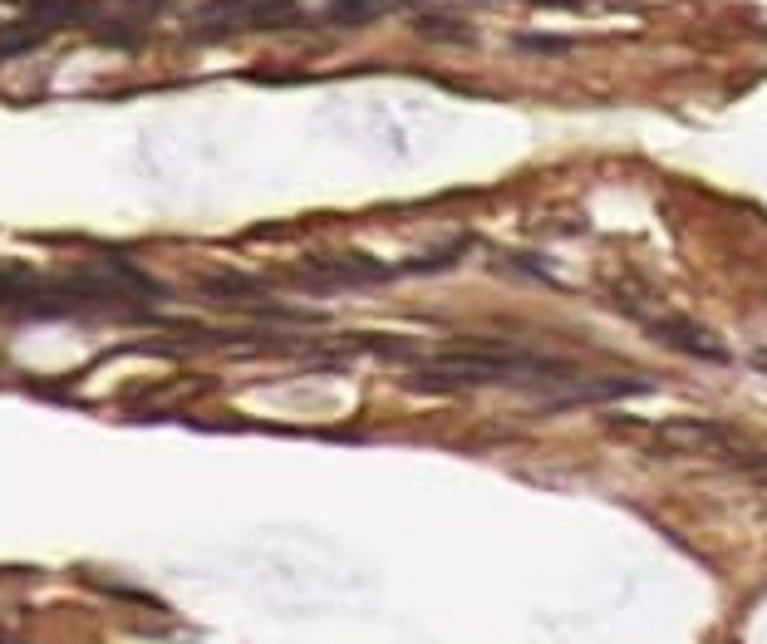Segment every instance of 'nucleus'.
<instances>
[{
	"instance_id": "7ed1b4c3",
	"label": "nucleus",
	"mask_w": 767,
	"mask_h": 644,
	"mask_svg": "<svg viewBox=\"0 0 767 644\" xmlns=\"http://www.w3.org/2000/svg\"><path fill=\"white\" fill-rule=\"evenodd\" d=\"M198 291L208 295V301L216 305H232V310H256V315H281V320H291V310H281L276 301H271V291L261 281H246V275H202L198 281Z\"/></svg>"
},
{
	"instance_id": "0eeeda50",
	"label": "nucleus",
	"mask_w": 767,
	"mask_h": 644,
	"mask_svg": "<svg viewBox=\"0 0 767 644\" xmlns=\"http://www.w3.org/2000/svg\"><path fill=\"white\" fill-rule=\"evenodd\" d=\"M517 50H526V54H566V50H576V40H571V34H517Z\"/></svg>"
},
{
	"instance_id": "f03ea898",
	"label": "nucleus",
	"mask_w": 767,
	"mask_h": 644,
	"mask_svg": "<svg viewBox=\"0 0 767 644\" xmlns=\"http://www.w3.org/2000/svg\"><path fill=\"white\" fill-rule=\"evenodd\" d=\"M295 275H305V281H315L311 291H345V285H380V281H394V275H404L398 266H384V261L364 256V251H315V256H305Z\"/></svg>"
},
{
	"instance_id": "f257e3e1",
	"label": "nucleus",
	"mask_w": 767,
	"mask_h": 644,
	"mask_svg": "<svg viewBox=\"0 0 767 644\" xmlns=\"http://www.w3.org/2000/svg\"><path fill=\"white\" fill-rule=\"evenodd\" d=\"M311 26L301 0H208L188 16V40H226L251 30H295Z\"/></svg>"
},
{
	"instance_id": "423d86ee",
	"label": "nucleus",
	"mask_w": 767,
	"mask_h": 644,
	"mask_svg": "<svg viewBox=\"0 0 767 644\" xmlns=\"http://www.w3.org/2000/svg\"><path fill=\"white\" fill-rule=\"evenodd\" d=\"M414 30L418 34H443V40H457V44H473L477 34L463 26V20L443 16V10H423V16H414Z\"/></svg>"
},
{
	"instance_id": "39448f33",
	"label": "nucleus",
	"mask_w": 767,
	"mask_h": 644,
	"mask_svg": "<svg viewBox=\"0 0 767 644\" xmlns=\"http://www.w3.org/2000/svg\"><path fill=\"white\" fill-rule=\"evenodd\" d=\"M394 6H408V0H330L320 20H325V26H345V30H354V26H370V20L388 16Z\"/></svg>"
},
{
	"instance_id": "20e7f679",
	"label": "nucleus",
	"mask_w": 767,
	"mask_h": 644,
	"mask_svg": "<svg viewBox=\"0 0 767 644\" xmlns=\"http://www.w3.org/2000/svg\"><path fill=\"white\" fill-rule=\"evenodd\" d=\"M649 340L669 344V350L689 354V360H708V364H728V344L714 340L704 325H694V320H649Z\"/></svg>"
}]
</instances>
